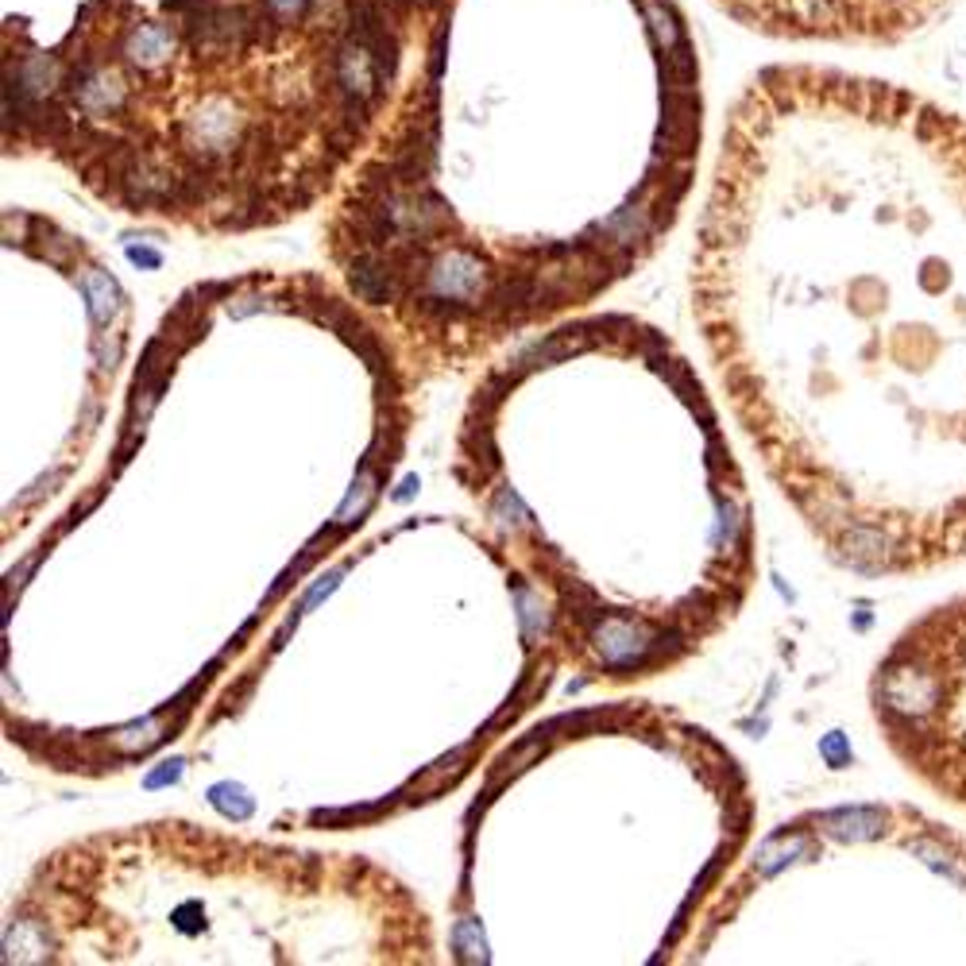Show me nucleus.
I'll return each mask as SVG.
<instances>
[{
  "instance_id": "obj_1",
  "label": "nucleus",
  "mask_w": 966,
  "mask_h": 966,
  "mask_svg": "<svg viewBox=\"0 0 966 966\" xmlns=\"http://www.w3.org/2000/svg\"><path fill=\"white\" fill-rule=\"evenodd\" d=\"M693 314L739 429L835 564L966 561V128L765 74L723 136Z\"/></svg>"
},
{
  "instance_id": "obj_2",
  "label": "nucleus",
  "mask_w": 966,
  "mask_h": 966,
  "mask_svg": "<svg viewBox=\"0 0 966 966\" xmlns=\"http://www.w3.org/2000/svg\"><path fill=\"white\" fill-rule=\"evenodd\" d=\"M437 0H86L58 47L9 43L4 144L132 217L198 233L314 210L391 116Z\"/></svg>"
},
{
  "instance_id": "obj_3",
  "label": "nucleus",
  "mask_w": 966,
  "mask_h": 966,
  "mask_svg": "<svg viewBox=\"0 0 966 966\" xmlns=\"http://www.w3.org/2000/svg\"><path fill=\"white\" fill-rule=\"evenodd\" d=\"M869 704L905 770L966 816V596L905 627L874 669Z\"/></svg>"
}]
</instances>
